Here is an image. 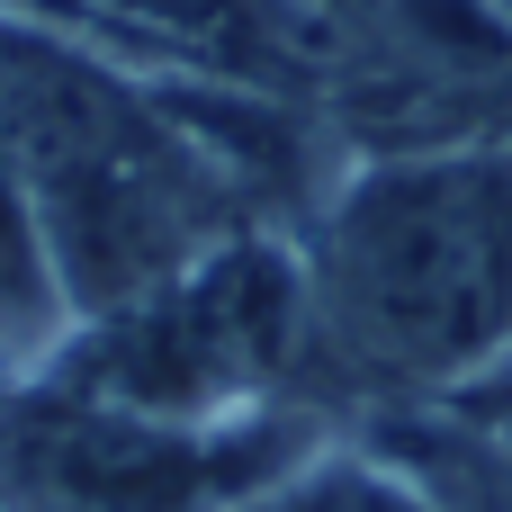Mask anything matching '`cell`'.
Segmentation results:
<instances>
[{
  "label": "cell",
  "mask_w": 512,
  "mask_h": 512,
  "mask_svg": "<svg viewBox=\"0 0 512 512\" xmlns=\"http://www.w3.org/2000/svg\"><path fill=\"white\" fill-rule=\"evenodd\" d=\"M288 243L333 423L450 405L512 360V144L360 153Z\"/></svg>",
  "instance_id": "cell-1"
},
{
  "label": "cell",
  "mask_w": 512,
  "mask_h": 512,
  "mask_svg": "<svg viewBox=\"0 0 512 512\" xmlns=\"http://www.w3.org/2000/svg\"><path fill=\"white\" fill-rule=\"evenodd\" d=\"M0 153L45 225L72 324L144 297L180 261L261 225L162 81L18 9H0Z\"/></svg>",
  "instance_id": "cell-2"
},
{
  "label": "cell",
  "mask_w": 512,
  "mask_h": 512,
  "mask_svg": "<svg viewBox=\"0 0 512 512\" xmlns=\"http://www.w3.org/2000/svg\"><path fill=\"white\" fill-rule=\"evenodd\" d=\"M27 378H54L90 405L153 423H252L279 405H315V315L297 243L270 225L225 234L144 297L81 315Z\"/></svg>",
  "instance_id": "cell-3"
},
{
  "label": "cell",
  "mask_w": 512,
  "mask_h": 512,
  "mask_svg": "<svg viewBox=\"0 0 512 512\" xmlns=\"http://www.w3.org/2000/svg\"><path fill=\"white\" fill-rule=\"evenodd\" d=\"M342 423L279 405L252 423H153L54 378L0 387V512H243Z\"/></svg>",
  "instance_id": "cell-4"
},
{
  "label": "cell",
  "mask_w": 512,
  "mask_h": 512,
  "mask_svg": "<svg viewBox=\"0 0 512 512\" xmlns=\"http://www.w3.org/2000/svg\"><path fill=\"white\" fill-rule=\"evenodd\" d=\"M144 81H234L324 99L333 9L324 0H0Z\"/></svg>",
  "instance_id": "cell-5"
},
{
  "label": "cell",
  "mask_w": 512,
  "mask_h": 512,
  "mask_svg": "<svg viewBox=\"0 0 512 512\" xmlns=\"http://www.w3.org/2000/svg\"><path fill=\"white\" fill-rule=\"evenodd\" d=\"M243 512H459L396 441L342 423L333 441H315L279 486H261Z\"/></svg>",
  "instance_id": "cell-6"
},
{
  "label": "cell",
  "mask_w": 512,
  "mask_h": 512,
  "mask_svg": "<svg viewBox=\"0 0 512 512\" xmlns=\"http://www.w3.org/2000/svg\"><path fill=\"white\" fill-rule=\"evenodd\" d=\"M63 333H72V306H63V279H54L45 225H36L9 153H0V378L45 369Z\"/></svg>",
  "instance_id": "cell-7"
},
{
  "label": "cell",
  "mask_w": 512,
  "mask_h": 512,
  "mask_svg": "<svg viewBox=\"0 0 512 512\" xmlns=\"http://www.w3.org/2000/svg\"><path fill=\"white\" fill-rule=\"evenodd\" d=\"M360 432H378V441H396L441 495L459 512H512V459L495 441H477L468 423H450L441 405H414V414H369Z\"/></svg>",
  "instance_id": "cell-8"
},
{
  "label": "cell",
  "mask_w": 512,
  "mask_h": 512,
  "mask_svg": "<svg viewBox=\"0 0 512 512\" xmlns=\"http://www.w3.org/2000/svg\"><path fill=\"white\" fill-rule=\"evenodd\" d=\"M441 414H450V423H468L477 441H495V450L512 459V360H504V369H486L477 387H459Z\"/></svg>",
  "instance_id": "cell-9"
},
{
  "label": "cell",
  "mask_w": 512,
  "mask_h": 512,
  "mask_svg": "<svg viewBox=\"0 0 512 512\" xmlns=\"http://www.w3.org/2000/svg\"><path fill=\"white\" fill-rule=\"evenodd\" d=\"M477 9H495V18H504V27H512V0H477Z\"/></svg>",
  "instance_id": "cell-10"
},
{
  "label": "cell",
  "mask_w": 512,
  "mask_h": 512,
  "mask_svg": "<svg viewBox=\"0 0 512 512\" xmlns=\"http://www.w3.org/2000/svg\"><path fill=\"white\" fill-rule=\"evenodd\" d=\"M324 9H342V0H324Z\"/></svg>",
  "instance_id": "cell-11"
},
{
  "label": "cell",
  "mask_w": 512,
  "mask_h": 512,
  "mask_svg": "<svg viewBox=\"0 0 512 512\" xmlns=\"http://www.w3.org/2000/svg\"><path fill=\"white\" fill-rule=\"evenodd\" d=\"M0 387H9V378H0Z\"/></svg>",
  "instance_id": "cell-12"
}]
</instances>
